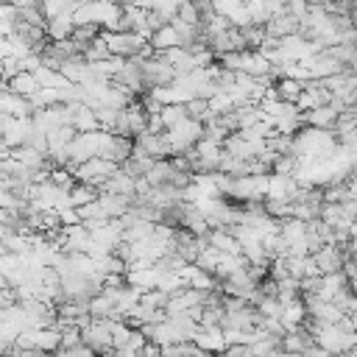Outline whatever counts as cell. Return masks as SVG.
<instances>
[{"label":"cell","instance_id":"6da1fadb","mask_svg":"<svg viewBox=\"0 0 357 357\" xmlns=\"http://www.w3.org/2000/svg\"><path fill=\"white\" fill-rule=\"evenodd\" d=\"M120 165H114L112 159H103V156H89L86 162H81V165H75L73 167V176H75V181H81V184H89V187H103L106 184V178L117 170Z\"/></svg>","mask_w":357,"mask_h":357},{"label":"cell","instance_id":"7a4b0ae2","mask_svg":"<svg viewBox=\"0 0 357 357\" xmlns=\"http://www.w3.org/2000/svg\"><path fill=\"white\" fill-rule=\"evenodd\" d=\"M112 324L114 318H92L84 329H81V340L95 351V354H106L112 351Z\"/></svg>","mask_w":357,"mask_h":357},{"label":"cell","instance_id":"3957f363","mask_svg":"<svg viewBox=\"0 0 357 357\" xmlns=\"http://www.w3.org/2000/svg\"><path fill=\"white\" fill-rule=\"evenodd\" d=\"M100 36H103L109 53L112 56H120V59H134L137 50L142 47V42H148V39H142L134 31H103Z\"/></svg>","mask_w":357,"mask_h":357},{"label":"cell","instance_id":"277c9868","mask_svg":"<svg viewBox=\"0 0 357 357\" xmlns=\"http://www.w3.org/2000/svg\"><path fill=\"white\" fill-rule=\"evenodd\" d=\"M165 134H167L170 151H173V153H184V151L195 148V142L204 137V123L187 117L181 126H176V128H170V131H165Z\"/></svg>","mask_w":357,"mask_h":357},{"label":"cell","instance_id":"5b68a950","mask_svg":"<svg viewBox=\"0 0 357 357\" xmlns=\"http://www.w3.org/2000/svg\"><path fill=\"white\" fill-rule=\"evenodd\" d=\"M134 61H137V59H134ZM139 70H142V84H145V89L165 86V84H170V81L176 78L173 67H170L159 53H153L151 59H142V61H139Z\"/></svg>","mask_w":357,"mask_h":357},{"label":"cell","instance_id":"8992f818","mask_svg":"<svg viewBox=\"0 0 357 357\" xmlns=\"http://www.w3.org/2000/svg\"><path fill=\"white\" fill-rule=\"evenodd\" d=\"M31 131H33L31 117H8V114H0V139L11 151L20 148V145H25L28 137H31Z\"/></svg>","mask_w":357,"mask_h":357},{"label":"cell","instance_id":"52a82bcc","mask_svg":"<svg viewBox=\"0 0 357 357\" xmlns=\"http://www.w3.org/2000/svg\"><path fill=\"white\" fill-rule=\"evenodd\" d=\"M332 100V92L326 89L324 81H315V78H307L304 86H301V95L296 100V109L298 112H310V109H318V106H326Z\"/></svg>","mask_w":357,"mask_h":357},{"label":"cell","instance_id":"ba28073f","mask_svg":"<svg viewBox=\"0 0 357 357\" xmlns=\"http://www.w3.org/2000/svg\"><path fill=\"white\" fill-rule=\"evenodd\" d=\"M134 145H137L139 151H145L151 159H167V156H173L165 131H142V134L134 137Z\"/></svg>","mask_w":357,"mask_h":357},{"label":"cell","instance_id":"9c48e42d","mask_svg":"<svg viewBox=\"0 0 357 357\" xmlns=\"http://www.w3.org/2000/svg\"><path fill=\"white\" fill-rule=\"evenodd\" d=\"M312 259H315V268H318V273H335V271H343V262H346V251H343L340 245L324 243L318 251H312Z\"/></svg>","mask_w":357,"mask_h":357},{"label":"cell","instance_id":"30bf717a","mask_svg":"<svg viewBox=\"0 0 357 357\" xmlns=\"http://www.w3.org/2000/svg\"><path fill=\"white\" fill-rule=\"evenodd\" d=\"M0 114H8V117H31L33 114V106L28 98L11 92L6 86V81L0 84Z\"/></svg>","mask_w":357,"mask_h":357},{"label":"cell","instance_id":"8fae6325","mask_svg":"<svg viewBox=\"0 0 357 357\" xmlns=\"http://www.w3.org/2000/svg\"><path fill=\"white\" fill-rule=\"evenodd\" d=\"M131 151H134V139H131V137H120V134H112V131H109L100 156H103V159H112L114 165H123V162L131 156Z\"/></svg>","mask_w":357,"mask_h":357},{"label":"cell","instance_id":"7c38bea8","mask_svg":"<svg viewBox=\"0 0 357 357\" xmlns=\"http://www.w3.org/2000/svg\"><path fill=\"white\" fill-rule=\"evenodd\" d=\"M192 343H195V346H201V349H204V351H209V354H220V351L226 349L223 329H220V326H206V324H198Z\"/></svg>","mask_w":357,"mask_h":357},{"label":"cell","instance_id":"4fadbf2b","mask_svg":"<svg viewBox=\"0 0 357 357\" xmlns=\"http://www.w3.org/2000/svg\"><path fill=\"white\" fill-rule=\"evenodd\" d=\"M178 226H184L187 231L201 234V237H206V231L212 229L209 220H206V215H204L195 204H190V201H181V218H178Z\"/></svg>","mask_w":357,"mask_h":357},{"label":"cell","instance_id":"5bb4252c","mask_svg":"<svg viewBox=\"0 0 357 357\" xmlns=\"http://www.w3.org/2000/svg\"><path fill=\"white\" fill-rule=\"evenodd\" d=\"M100 192H112V195H126V198H137V178L134 176H128L123 167H117L109 178H106V184L100 187Z\"/></svg>","mask_w":357,"mask_h":357},{"label":"cell","instance_id":"9a60e30c","mask_svg":"<svg viewBox=\"0 0 357 357\" xmlns=\"http://www.w3.org/2000/svg\"><path fill=\"white\" fill-rule=\"evenodd\" d=\"M265 33L268 36H276V39H284V36H290V33H298V20L293 17V14H273L265 25Z\"/></svg>","mask_w":357,"mask_h":357},{"label":"cell","instance_id":"2e32d148","mask_svg":"<svg viewBox=\"0 0 357 357\" xmlns=\"http://www.w3.org/2000/svg\"><path fill=\"white\" fill-rule=\"evenodd\" d=\"M337 114H340V112H337L332 103L318 106V109H310V112H301L304 126H312V128H326V131H332V126H335Z\"/></svg>","mask_w":357,"mask_h":357},{"label":"cell","instance_id":"e0dca14e","mask_svg":"<svg viewBox=\"0 0 357 357\" xmlns=\"http://www.w3.org/2000/svg\"><path fill=\"white\" fill-rule=\"evenodd\" d=\"M148 45L156 50V53H162V50H170V47H178L181 42H178V31H176V25L173 22H165V25H159L151 36H148Z\"/></svg>","mask_w":357,"mask_h":357},{"label":"cell","instance_id":"ac0fdd59","mask_svg":"<svg viewBox=\"0 0 357 357\" xmlns=\"http://www.w3.org/2000/svg\"><path fill=\"white\" fill-rule=\"evenodd\" d=\"M73 28H75L73 14H56V17H50L47 25H45V36H47V42L70 39V36H73Z\"/></svg>","mask_w":357,"mask_h":357},{"label":"cell","instance_id":"d6986e66","mask_svg":"<svg viewBox=\"0 0 357 357\" xmlns=\"http://www.w3.org/2000/svg\"><path fill=\"white\" fill-rule=\"evenodd\" d=\"M6 86H8L11 92L22 95V98H33V95L39 92V81H36V75L28 73V70H20V73H14L11 78H6Z\"/></svg>","mask_w":357,"mask_h":357},{"label":"cell","instance_id":"ffe728a7","mask_svg":"<svg viewBox=\"0 0 357 357\" xmlns=\"http://www.w3.org/2000/svg\"><path fill=\"white\" fill-rule=\"evenodd\" d=\"M98 204H100L103 215L112 220V218H123V215L131 209L134 198H126V195H112V192H100V195H98Z\"/></svg>","mask_w":357,"mask_h":357},{"label":"cell","instance_id":"44dd1931","mask_svg":"<svg viewBox=\"0 0 357 357\" xmlns=\"http://www.w3.org/2000/svg\"><path fill=\"white\" fill-rule=\"evenodd\" d=\"M282 326L284 329H298L304 321H307V307H304V298H293L287 304H282V315H279Z\"/></svg>","mask_w":357,"mask_h":357},{"label":"cell","instance_id":"7402d4cb","mask_svg":"<svg viewBox=\"0 0 357 357\" xmlns=\"http://www.w3.org/2000/svg\"><path fill=\"white\" fill-rule=\"evenodd\" d=\"M301 86H304V81H298V78H279V81H273V98L276 100H284V103H296L298 100V95H301Z\"/></svg>","mask_w":357,"mask_h":357},{"label":"cell","instance_id":"603a6c76","mask_svg":"<svg viewBox=\"0 0 357 357\" xmlns=\"http://www.w3.org/2000/svg\"><path fill=\"white\" fill-rule=\"evenodd\" d=\"M159 120H162V128H165V131L181 126V123L187 120V109H184V103H165L162 112H159Z\"/></svg>","mask_w":357,"mask_h":357},{"label":"cell","instance_id":"cb8c5ba5","mask_svg":"<svg viewBox=\"0 0 357 357\" xmlns=\"http://www.w3.org/2000/svg\"><path fill=\"white\" fill-rule=\"evenodd\" d=\"M98 195H100V190H98V187L81 184V181H75V184L70 187V204H73V206H84V204L95 201Z\"/></svg>","mask_w":357,"mask_h":357},{"label":"cell","instance_id":"d4e9b609","mask_svg":"<svg viewBox=\"0 0 357 357\" xmlns=\"http://www.w3.org/2000/svg\"><path fill=\"white\" fill-rule=\"evenodd\" d=\"M173 20L187 22V25H198V28H201V11H198V6H195L192 0H181L178 8H176V17H173Z\"/></svg>","mask_w":357,"mask_h":357},{"label":"cell","instance_id":"484cf974","mask_svg":"<svg viewBox=\"0 0 357 357\" xmlns=\"http://www.w3.org/2000/svg\"><path fill=\"white\" fill-rule=\"evenodd\" d=\"M184 109H187V117H190V120H198V123H204V120L212 117L206 98H190V100L184 103Z\"/></svg>","mask_w":357,"mask_h":357},{"label":"cell","instance_id":"4316f807","mask_svg":"<svg viewBox=\"0 0 357 357\" xmlns=\"http://www.w3.org/2000/svg\"><path fill=\"white\" fill-rule=\"evenodd\" d=\"M109 56H112V53H109L103 36H95V39L86 45V50H84V59H86V61H100V59H109Z\"/></svg>","mask_w":357,"mask_h":357},{"label":"cell","instance_id":"83f0119b","mask_svg":"<svg viewBox=\"0 0 357 357\" xmlns=\"http://www.w3.org/2000/svg\"><path fill=\"white\" fill-rule=\"evenodd\" d=\"M56 215H59V223H61V226H75V223H81V215H78V209H75V206L56 209Z\"/></svg>","mask_w":357,"mask_h":357},{"label":"cell","instance_id":"f1b7e54d","mask_svg":"<svg viewBox=\"0 0 357 357\" xmlns=\"http://www.w3.org/2000/svg\"><path fill=\"white\" fill-rule=\"evenodd\" d=\"M220 354H223V357H254V351H251L248 343H229Z\"/></svg>","mask_w":357,"mask_h":357},{"label":"cell","instance_id":"f546056e","mask_svg":"<svg viewBox=\"0 0 357 357\" xmlns=\"http://www.w3.org/2000/svg\"><path fill=\"white\" fill-rule=\"evenodd\" d=\"M307 11H310V0H287V14H293L298 22L307 17Z\"/></svg>","mask_w":357,"mask_h":357},{"label":"cell","instance_id":"4dcf8cb0","mask_svg":"<svg viewBox=\"0 0 357 357\" xmlns=\"http://www.w3.org/2000/svg\"><path fill=\"white\" fill-rule=\"evenodd\" d=\"M17 304V290L11 284H0V310Z\"/></svg>","mask_w":357,"mask_h":357},{"label":"cell","instance_id":"1f68e13d","mask_svg":"<svg viewBox=\"0 0 357 357\" xmlns=\"http://www.w3.org/2000/svg\"><path fill=\"white\" fill-rule=\"evenodd\" d=\"M8 156H11V148H8V145L0 139V162H3V159H8Z\"/></svg>","mask_w":357,"mask_h":357},{"label":"cell","instance_id":"d6a6232c","mask_svg":"<svg viewBox=\"0 0 357 357\" xmlns=\"http://www.w3.org/2000/svg\"><path fill=\"white\" fill-rule=\"evenodd\" d=\"M212 357H223V354H212Z\"/></svg>","mask_w":357,"mask_h":357}]
</instances>
